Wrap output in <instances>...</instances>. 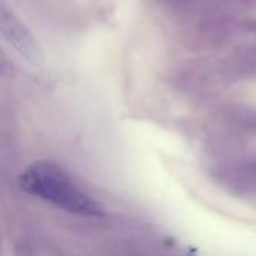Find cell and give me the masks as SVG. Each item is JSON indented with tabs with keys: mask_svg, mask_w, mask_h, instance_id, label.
I'll return each instance as SVG.
<instances>
[{
	"mask_svg": "<svg viewBox=\"0 0 256 256\" xmlns=\"http://www.w3.org/2000/svg\"><path fill=\"white\" fill-rule=\"evenodd\" d=\"M18 184L26 194L38 196L68 213L86 218H102L106 214L105 207L84 192L56 164L38 162L30 165L20 176Z\"/></svg>",
	"mask_w": 256,
	"mask_h": 256,
	"instance_id": "6da1fadb",
	"label": "cell"
},
{
	"mask_svg": "<svg viewBox=\"0 0 256 256\" xmlns=\"http://www.w3.org/2000/svg\"><path fill=\"white\" fill-rule=\"evenodd\" d=\"M0 36L28 63L39 66L44 62L38 39L4 0H0Z\"/></svg>",
	"mask_w": 256,
	"mask_h": 256,
	"instance_id": "7a4b0ae2",
	"label": "cell"
},
{
	"mask_svg": "<svg viewBox=\"0 0 256 256\" xmlns=\"http://www.w3.org/2000/svg\"><path fill=\"white\" fill-rule=\"evenodd\" d=\"M220 183L232 194L248 196L256 194V154L230 164L219 172Z\"/></svg>",
	"mask_w": 256,
	"mask_h": 256,
	"instance_id": "3957f363",
	"label": "cell"
},
{
	"mask_svg": "<svg viewBox=\"0 0 256 256\" xmlns=\"http://www.w3.org/2000/svg\"><path fill=\"white\" fill-rule=\"evenodd\" d=\"M252 0H171L172 6L190 16H210L228 14L230 9L240 3H250Z\"/></svg>",
	"mask_w": 256,
	"mask_h": 256,
	"instance_id": "277c9868",
	"label": "cell"
}]
</instances>
